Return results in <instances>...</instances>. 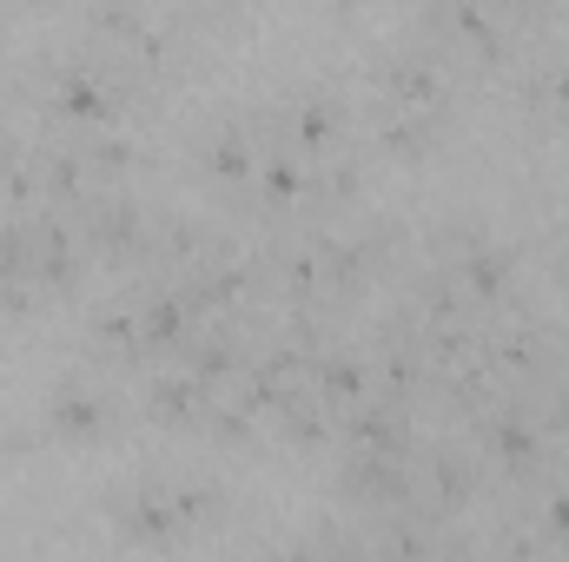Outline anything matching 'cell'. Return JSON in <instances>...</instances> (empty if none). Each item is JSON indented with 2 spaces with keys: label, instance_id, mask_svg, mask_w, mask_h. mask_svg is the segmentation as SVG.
I'll return each instance as SVG.
<instances>
[{
  "label": "cell",
  "instance_id": "obj_1",
  "mask_svg": "<svg viewBox=\"0 0 569 562\" xmlns=\"http://www.w3.org/2000/svg\"><path fill=\"white\" fill-rule=\"evenodd\" d=\"M443 279L457 284V298H477V304H490V298H503L510 291V259L490 245V239H457L450 245V259H443Z\"/></svg>",
  "mask_w": 569,
  "mask_h": 562
},
{
  "label": "cell",
  "instance_id": "obj_2",
  "mask_svg": "<svg viewBox=\"0 0 569 562\" xmlns=\"http://www.w3.org/2000/svg\"><path fill=\"white\" fill-rule=\"evenodd\" d=\"M80 232H87V245H107V252H140L146 245V219L133 199H87Z\"/></svg>",
  "mask_w": 569,
  "mask_h": 562
},
{
  "label": "cell",
  "instance_id": "obj_3",
  "mask_svg": "<svg viewBox=\"0 0 569 562\" xmlns=\"http://www.w3.org/2000/svg\"><path fill=\"white\" fill-rule=\"evenodd\" d=\"M338 127H345V113H338L325 93H298V100L284 107V133L298 140V152H311V159L338 145Z\"/></svg>",
  "mask_w": 569,
  "mask_h": 562
},
{
  "label": "cell",
  "instance_id": "obj_4",
  "mask_svg": "<svg viewBox=\"0 0 569 562\" xmlns=\"http://www.w3.org/2000/svg\"><path fill=\"white\" fill-rule=\"evenodd\" d=\"M385 93H391V107H437L443 100V67L430 53H398L385 67Z\"/></svg>",
  "mask_w": 569,
  "mask_h": 562
},
{
  "label": "cell",
  "instance_id": "obj_5",
  "mask_svg": "<svg viewBox=\"0 0 569 562\" xmlns=\"http://www.w3.org/2000/svg\"><path fill=\"white\" fill-rule=\"evenodd\" d=\"M53 107H60V113H73V120H107V113H113V87H107L100 73L67 67V73L53 80Z\"/></svg>",
  "mask_w": 569,
  "mask_h": 562
},
{
  "label": "cell",
  "instance_id": "obj_6",
  "mask_svg": "<svg viewBox=\"0 0 569 562\" xmlns=\"http://www.w3.org/2000/svg\"><path fill=\"white\" fill-rule=\"evenodd\" d=\"M212 384L199 378V371H186V378H159L152 384V418H166V423H192V418H206L212 404Z\"/></svg>",
  "mask_w": 569,
  "mask_h": 562
},
{
  "label": "cell",
  "instance_id": "obj_7",
  "mask_svg": "<svg viewBox=\"0 0 569 562\" xmlns=\"http://www.w3.org/2000/svg\"><path fill=\"white\" fill-rule=\"evenodd\" d=\"M47 418H53V430H60V436H73V443H93V436L107 430V404H100L93 391H53Z\"/></svg>",
  "mask_w": 569,
  "mask_h": 562
},
{
  "label": "cell",
  "instance_id": "obj_8",
  "mask_svg": "<svg viewBox=\"0 0 569 562\" xmlns=\"http://www.w3.org/2000/svg\"><path fill=\"white\" fill-rule=\"evenodd\" d=\"M430 13H437L457 40H470L477 53H497V13H490L483 0H430Z\"/></svg>",
  "mask_w": 569,
  "mask_h": 562
},
{
  "label": "cell",
  "instance_id": "obj_9",
  "mask_svg": "<svg viewBox=\"0 0 569 562\" xmlns=\"http://www.w3.org/2000/svg\"><path fill=\"white\" fill-rule=\"evenodd\" d=\"M311 378H318V398H325L331 411H338V404L351 411V404L365 398V364H358L351 351H338V358H318V364H311Z\"/></svg>",
  "mask_w": 569,
  "mask_h": 562
},
{
  "label": "cell",
  "instance_id": "obj_10",
  "mask_svg": "<svg viewBox=\"0 0 569 562\" xmlns=\"http://www.w3.org/2000/svg\"><path fill=\"white\" fill-rule=\"evenodd\" d=\"M483 443H490V456H503L510 470H530V456H537V430L517 418V411L483 418Z\"/></svg>",
  "mask_w": 569,
  "mask_h": 562
},
{
  "label": "cell",
  "instance_id": "obj_11",
  "mask_svg": "<svg viewBox=\"0 0 569 562\" xmlns=\"http://www.w3.org/2000/svg\"><path fill=\"white\" fill-rule=\"evenodd\" d=\"M206 165H212V179H252V172H259L252 133H246V127H219V133L206 140Z\"/></svg>",
  "mask_w": 569,
  "mask_h": 562
},
{
  "label": "cell",
  "instance_id": "obj_12",
  "mask_svg": "<svg viewBox=\"0 0 569 562\" xmlns=\"http://www.w3.org/2000/svg\"><path fill=\"white\" fill-rule=\"evenodd\" d=\"M259 185H266V199H298V192H311V165L298 159V152H284V145H272L266 159H259Z\"/></svg>",
  "mask_w": 569,
  "mask_h": 562
},
{
  "label": "cell",
  "instance_id": "obj_13",
  "mask_svg": "<svg viewBox=\"0 0 569 562\" xmlns=\"http://www.w3.org/2000/svg\"><path fill=\"white\" fill-rule=\"evenodd\" d=\"M186 371H199L206 384H219L226 371H246V358H239L232 338H199V344H186Z\"/></svg>",
  "mask_w": 569,
  "mask_h": 562
},
{
  "label": "cell",
  "instance_id": "obj_14",
  "mask_svg": "<svg viewBox=\"0 0 569 562\" xmlns=\"http://www.w3.org/2000/svg\"><path fill=\"white\" fill-rule=\"evenodd\" d=\"M430 113H437V107H398V120L385 127V145L405 152V159H418L430 145Z\"/></svg>",
  "mask_w": 569,
  "mask_h": 562
},
{
  "label": "cell",
  "instance_id": "obj_15",
  "mask_svg": "<svg viewBox=\"0 0 569 562\" xmlns=\"http://www.w3.org/2000/svg\"><path fill=\"white\" fill-rule=\"evenodd\" d=\"M530 100H537L550 120H569V67H543V73L530 80Z\"/></svg>",
  "mask_w": 569,
  "mask_h": 562
},
{
  "label": "cell",
  "instance_id": "obj_16",
  "mask_svg": "<svg viewBox=\"0 0 569 562\" xmlns=\"http://www.w3.org/2000/svg\"><path fill=\"white\" fill-rule=\"evenodd\" d=\"M470 483H477V470H470L463 456H450V450H443V456H437V496H443V503H463V496H470Z\"/></svg>",
  "mask_w": 569,
  "mask_h": 562
},
{
  "label": "cell",
  "instance_id": "obj_17",
  "mask_svg": "<svg viewBox=\"0 0 569 562\" xmlns=\"http://www.w3.org/2000/svg\"><path fill=\"white\" fill-rule=\"evenodd\" d=\"M550 423H557V430H569V384L550 398Z\"/></svg>",
  "mask_w": 569,
  "mask_h": 562
},
{
  "label": "cell",
  "instance_id": "obj_18",
  "mask_svg": "<svg viewBox=\"0 0 569 562\" xmlns=\"http://www.w3.org/2000/svg\"><path fill=\"white\" fill-rule=\"evenodd\" d=\"M206 7H239V0H206Z\"/></svg>",
  "mask_w": 569,
  "mask_h": 562
},
{
  "label": "cell",
  "instance_id": "obj_19",
  "mask_svg": "<svg viewBox=\"0 0 569 562\" xmlns=\"http://www.w3.org/2000/svg\"><path fill=\"white\" fill-rule=\"evenodd\" d=\"M503 7H523V0H503Z\"/></svg>",
  "mask_w": 569,
  "mask_h": 562
}]
</instances>
